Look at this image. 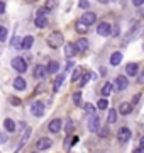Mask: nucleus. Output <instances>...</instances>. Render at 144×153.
Wrapping results in <instances>:
<instances>
[{
  "label": "nucleus",
  "instance_id": "nucleus-31",
  "mask_svg": "<svg viewBox=\"0 0 144 153\" xmlns=\"http://www.w3.org/2000/svg\"><path fill=\"white\" fill-rule=\"evenodd\" d=\"M109 107V102H107V99H100L98 102H97V109L100 111H105Z\"/></svg>",
  "mask_w": 144,
  "mask_h": 153
},
{
  "label": "nucleus",
  "instance_id": "nucleus-23",
  "mask_svg": "<svg viewBox=\"0 0 144 153\" xmlns=\"http://www.w3.org/2000/svg\"><path fill=\"white\" fill-rule=\"evenodd\" d=\"M75 29H76V33H80V34H85L87 31H88V26H87L85 22L78 21V22H75Z\"/></svg>",
  "mask_w": 144,
  "mask_h": 153
},
{
  "label": "nucleus",
  "instance_id": "nucleus-1",
  "mask_svg": "<svg viewBox=\"0 0 144 153\" xmlns=\"http://www.w3.org/2000/svg\"><path fill=\"white\" fill-rule=\"evenodd\" d=\"M61 44H63V34L61 33L54 31L51 36H48V46H49V48H53V49L61 48Z\"/></svg>",
  "mask_w": 144,
  "mask_h": 153
},
{
  "label": "nucleus",
  "instance_id": "nucleus-11",
  "mask_svg": "<svg viewBox=\"0 0 144 153\" xmlns=\"http://www.w3.org/2000/svg\"><path fill=\"white\" fill-rule=\"evenodd\" d=\"M61 128H63V121L60 119V117H56V119H53L49 123V131L53 133V134H56V133L61 131Z\"/></svg>",
  "mask_w": 144,
  "mask_h": 153
},
{
  "label": "nucleus",
  "instance_id": "nucleus-34",
  "mask_svg": "<svg viewBox=\"0 0 144 153\" xmlns=\"http://www.w3.org/2000/svg\"><path fill=\"white\" fill-rule=\"evenodd\" d=\"M92 76H93V73H90V71H88V73H83V78L80 80V85L83 87V85H85V83H87V82H88V80H90V78H92Z\"/></svg>",
  "mask_w": 144,
  "mask_h": 153
},
{
  "label": "nucleus",
  "instance_id": "nucleus-42",
  "mask_svg": "<svg viewBox=\"0 0 144 153\" xmlns=\"http://www.w3.org/2000/svg\"><path fill=\"white\" fill-rule=\"evenodd\" d=\"M137 82H139V83H144V71H143V75L137 78Z\"/></svg>",
  "mask_w": 144,
  "mask_h": 153
},
{
  "label": "nucleus",
  "instance_id": "nucleus-45",
  "mask_svg": "<svg viewBox=\"0 0 144 153\" xmlns=\"http://www.w3.org/2000/svg\"><path fill=\"white\" fill-rule=\"evenodd\" d=\"M141 145H143V146H144V136L141 138Z\"/></svg>",
  "mask_w": 144,
  "mask_h": 153
},
{
  "label": "nucleus",
  "instance_id": "nucleus-26",
  "mask_svg": "<svg viewBox=\"0 0 144 153\" xmlns=\"http://www.w3.org/2000/svg\"><path fill=\"white\" fill-rule=\"evenodd\" d=\"M112 90H114V83H105L104 88H102V95H104V97H109L112 94Z\"/></svg>",
  "mask_w": 144,
  "mask_h": 153
},
{
  "label": "nucleus",
  "instance_id": "nucleus-19",
  "mask_svg": "<svg viewBox=\"0 0 144 153\" xmlns=\"http://www.w3.org/2000/svg\"><path fill=\"white\" fill-rule=\"evenodd\" d=\"M75 46H76L78 51H87V49H88V41L85 38H80L76 43H75Z\"/></svg>",
  "mask_w": 144,
  "mask_h": 153
},
{
  "label": "nucleus",
  "instance_id": "nucleus-12",
  "mask_svg": "<svg viewBox=\"0 0 144 153\" xmlns=\"http://www.w3.org/2000/svg\"><path fill=\"white\" fill-rule=\"evenodd\" d=\"M126 73H127L129 76H136L139 73V65L137 63H127V66H126Z\"/></svg>",
  "mask_w": 144,
  "mask_h": 153
},
{
  "label": "nucleus",
  "instance_id": "nucleus-4",
  "mask_svg": "<svg viewBox=\"0 0 144 153\" xmlns=\"http://www.w3.org/2000/svg\"><path fill=\"white\" fill-rule=\"evenodd\" d=\"M12 68H14L15 71H19V73H24V71L27 70V63H26V60H24V58L17 56V58H14V60H12Z\"/></svg>",
  "mask_w": 144,
  "mask_h": 153
},
{
  "label": "nucleus",
  "instance_id": "nucleus-40",
  "mask_svg": "<svg viewBox=\"0 0 144 153\" xmlns=\"http://www.w3.org/2000/svg\"><path fill=\"white\" fill-rule=\"evenodd\" d=\"M132 4H134L136 7H141V5L144 4V0H132Z\"/></svg>",
  "mask_w": 144,
  "mask_h": 153
},
{
  "label": "nucleus",
  "instance_id": "nucleus-38",
  "mask_svg": "<svg viewBox=\"0 0 144 153\" xmlns=\"http://www.w3.org/2000/svg\"><path fill=\"white\" fill-rule=\"evenodd\" d=\"M90 4H88V0H80V9H88Z\"/></svg>",
  "mask_w": 144,
  "mask_h": 153
},
{
  "label": "nucleus",
  "instance_id": "nucleus-32",
  "mask_svg": "<svg viewBox=\"0 0 144 153\" xmlns=\"http://www.w3.org/2000/svg\"><path fill=\"white\" fill-rule=\"evenodd\" d=\"M58 2H60V0H46V9H48V10H53V9H56Z\"/></svg>",
  "mask_w": 144,
  "mask_h": 153
},
{
  "label": "nucleus",
  "instance_id": "nucleus-27",
  "mask_svg": "<svg viewBox=\"0 0 144 153\" xmlns=\"http://www.w3.org/2000/svg\"><path fill=\"white\" fill-rule=\"evenodd\" d=\"M117 121V111L115 109H109V116H107V123L112 124V123H115Z\"/></svg>",
  "mask_w": 144,
  "mask_h": 153
},
{
  "label": "nucleus",
  "instance_id": "nucleus-18",
  "mask_svg": "<svg viewBox=\"0 0 144 153\" xmlns=\"http://www.w3.org/2000/svg\"><path fill=\"white\" fill-rule=\"evenodd\" d=\"M131 111H132V104H131V102H122L120 107H119V112L124 114V116L131 114Z\"/></svg>",
  "mask_w": 144,
  "mask_h": 153
},
{
  "label": "nucleus",
  "instance_id": "nucleus-43",
  "mask_svg": "<svg viewBox=\"0 0 144 153\" xmlns=\"http://www.w3.org/2000/svg\"><path fill=\"white\" fill-rule=\"evenodd\" d=\"M66 68H68V70H71V68H73V61H68V65H66Z\"/></svg>",
  "mask_w": 144,
  "mask_h": 153
},
{
  "label": "nucleus",
  "instance_id": "nucleus-3",
  "mask_svg": "<svg viewBox=\"0 0 144 153\" xmlns=\"http://www.w3.org/2000/svg\"><path fill=\"white\" fill-rule=\"evenodd\" d=\"M127 87H129L127 76H124V75H119V76H117L115 82H114V90H117V92H122V90H126Z\"/></svg>",
  "mask_w": 144,
  "mask_h": 153
},
{
  "label": "nucleus",
  "instance_id": "nucleus-41",
  "mask_svg": "<svg viewBox=\"0 0 144 153\" xmlns=\"http://www.w3.org/2000/svg\"><path fill=\"white\" fill-rule=\"evenodd\" d=\"M114 33H115V36H119V33H120V27H119V26H114Z\"/></svg>",
  "mask_w": 144,
  "mask_h": 153
},
{
  "label": "nucleus",
  "instance_id": "nucleus-33",
  "mask_svg": "<svg viewBox=\"0 0 144 153\" xmlns=\"http://www.w3.org/2000/svg\"><path fill=\"white\" fill-rule=\"evenodd\" d=\"M73 129H75V124H73V121L70 119L66 123V126H65V131H66V134H73Z\"/></svg>",
  "mask_w": 144,
  "mask_h": 153
},
{
  "label": "nucleus",
  "instance_id": "nucleus-10",
  "mask_svg": "<svg viewBox=\"0 0 144 153\" xmlns=\"http://www.w3.org/2000/svg\"><path fill=\"white\" fill-rule=\"evenodd\" d=\"M98 129H100V117L92 114L88 119V131L95 133V131H98Z\"/></svg>",
  "mask_w": 144,
  "mask_h": 153
},
{
  "label": "nucleus",
  "instance_id": "nucleus-24",
  "mask_svg": "<svg viewBox=\"0 0 144 153\" xmlns=\"http://www.w3.org/2000/svg\"><path fill=\"white\" fill-rule=\"evenodd\" d=\"M76 141H78V136H73V134H68V138L65 140V148H66V150H70V148H71V146H73V145H75Z\"/></svg>",
  "mask_w": 144,
  "mask_h": 153
},
{
  "label": "nucleus",
  "instance_id": "nucleus-35",
  "mask_svg": "<svg viewBox=\"0 0 144 153\" xmlns=\"http://www.w3.org/2000/svg\"><path fill=\"white\" fill-rule=\"evenodd\" d=\"M85 112H87V114H93L95 112V107L92 104H85Z\"/></svg>",
  "mask_w": 144,
  "mask_h": 153
},
{
  "label": "nucleus",
  "instance_id": "nucleus-8",
  "mask_svg": "<svg viewBox=\"0 0 144 153\" xmlns=\"http://www.w3.org/2000/svg\"><path fill=\"white\" fill-rule=\"evenodd\" d=\"M80 21L82 22H85V24H87V26H93L95 22H97V16H95V12H85L83 16H82V19H80Z\"/></svg>",
  "mask_w": 144,
  "mask_h": 153
},
{
  "label": "nucleus",
  "instance_id": "nucleus-39",
  "mask_svg": "<svg viewBox=\"0 0 144 153\" xmlns=\"http://www.w3.org/2000/svg\"><path fill=\"white\" fill-rule=\"evenodd\" d=\"M5 9H7V5L4 4V2H0V16H2L4 12H5Z\"/></svg>",
  "mask_w": 144,
  "mask_h": 153
},
{
  "label": "nucleus",
  "instance_id": "nucleus-46",
  "mask_svg": "<svg viewBox=\"0 0 144 153\" xmlns=\"http://www.w3.org/2000/svg\"><path fill=\"white\" fill-rule=\"evenodd\" d=\"M26 2H36V0H26Z\"/></svg>",
  "mask_w": 144,
  "mask_h": 153
},
{
  "label": "nucleus",
  "instance_id": "nucleus-9",
  "mask_svg": "<svg viewBox=\"0 0 144 153\" xmlns=\"http://www.w3.org/2000/svg\"><path fill=\"white\" fill-rule=\"evenodd\" d=\"M48 75V68L44 65H36L32 70V76L34 78H44Z\"/></svg>",
  "mask_w": 144,
  "mask_h": 153
},
{
  "label": "nucleus",
  "instance_id": "nucleus-47",
  "mask_svg": "<svg viewBox=\"0 0 144 153\" xmlns=\"http://www.w3.org/2000/svg\"><path fill=\"white\" fill-rule=\"evenodd\" d=\"M143 49H144V44H143Z\"/></svg>",
  "mask_w": 144,
  "mask_h": 153
},
{
  "label": "nucleus",
  "instance_id": "nucleus-13",
  "mask_svg": "<svg viewBox=\"0 0 144 153\" xmlns=\"http://www.w3.org/2000/svg\"><path fill=\"white\" fill-rule=\"evenodd\" d=\"M34 24H36V27L44 29L46 26H48V17L46 16H37L36 19H34Z\"/></svg>",
  "mask_w": 144,
  "mask_h": 153
},
{
  "label": "nucleus",
  "instance_id": "nucleus-36",
  "mask_svg": "<svg viewBox=\"0 0 144 153\" xmlns=\"http://www.w3.org/2000/svg\"><path fill=\"white\" fill-rule=\"evenodd\" d=\"M9 100H10V104H12V105H15V107L22 104V102H21V99H17V97H10Z\"/></svg>",
  "mask_w": 144,
  "mask_h": 153
},
{
  "label": "nucleus",
  "instance_id": "nucleus-5",
  "mask_svg": "<svg viewBox=\"0 0 144 153\" xmlns=\"http://www.w3.org/2000/svg\"><path fill=\"white\" fill-rule=\"evenodd\" d=\"M44 109H46V105H44V102H41V100H36V102L31 105V112H32L34 117H41V116L44 114Z\"/></svg>",
  "mask_w": 144,
  "mask_h": 153
},
{
  "label": "nucleus",
  "instance_id": "nucleus-21",
  "mask_svg": "<svg viewBox=\"0 0 144 153\" xmlns=\"http://www.w3.org/2000/svg\"><path fill=\"white\" fill-rule=\"evenodd\" d=\"M120 61H122V53H119V51L112 53V56H110V65H112V66L120 65Z\"/></svg>",
  "mask_w": 144,
  "mask_h": 153
},
{
  "label": "nucleus",
  "instance_id": "nucleus-15",
  "mask_svg": "<svg viewBox=\"0 0 144 153\" xmlns=\"http://www.w3.org/2000/svg\"><path fill=\"white\" fill-rule=\"evenodd\" d=\"M26 87H27V83H26V80H24L22 76H17L15 80H14V88L15 90H26Z\"/></svg>",
  "mask_w": 144,
  "mask_h": 153
},
{
  "label": "nucleus",
  "instance_id": "nucleus-29",
  "mask_svg": "<svg viewBox=\"0 0 144 153\" xmlns=\"http://www.w3.org/2000/svg\"><path fill=\"white\" fill-rule=\"evenodd\" d=\"M73 104L75 105H83V102H82V92L73 94Z\"/></svg>",
  "mask_w": 144,
  "mask_h": 153
},
{
  "label": "nucleus",
  "instance_id": "nucleus-22",
  "mask_svg": "<svg viewBox=\"0 0 144 153\" xmlns=\"http://www.w3.org/2000/svg\"><path fill=\"white\" fill-rule=\"evenodd\" d=\"M4 128H5V131H7V133H14V131H15V123H14L12 119H9V117H7V119L4 121Z\"/></svg>",
  "mask_w": 144,
  "mask_h": 153
},
{
  "label": "nucleus",
  "instance_id": "nucleus-16",
  "mask_svg": "<svg viewBox=\"0 0 144 153\" xmlns=\"http://www.w3.org/2000/svg\"><path fill=\"white\" fill-rule=\"evenodd\" d=\"M76 51H78V49H76V46H75L73 43H68L66 46H65V55H66L68 58H73Z\"/></svg>",
  "mask_w": 144,
  "mask_h": 153
},
{
  "label": "nucleus",
  "instance_id": "nucleus-25",
  "mask_svg": "<svg viewBox=\"0 0 144 153\" xmlns=\"http://www.w3.org/2000/svg\"><path fill=\"white\" fill-rule=\"evenodd\" d=\"M46 68H48V75H53V73H56V71L60 70V63L58 61H51Z\"/></svg>",
  "mask_w": 144,
  "mask_h": 153
},
{
  "label": "nucleus",
  "instance_id": "nucleus-30",
  "mask_svg": "<svg viewBox=\"0 0 144 153\" xmlns=\"http://www.w3.org/2000/svg\"><path fill=\"white\" fill-rule=\"evenodd\" d=\"M7 36H9V31H7V27H4V26H0V43H4V41H7Z\"/></svg>",
  "mask_w": 144,
  "mask_h": 153
},
{
  "label": "nucleus",
  "instance_id": "nucleus-17",
  "mask_svg": "<svg viewBox=\"0 0 144 153\" xmlns=\"http://www.w3.org/2000/svg\"><path fill=\"white\" fill-rule=\"evenodd\" d=\"M63 82H65V73H61V75L56 76L54 83H53V90H54V92H60V88H61V85H63Z\"/></svg>",
  "mask_w": 144,
  "mask_h": 153
},
{
  "label": "nucleus",
  "instance_id": "nucleus-20",
  "mask_svg": "<svg viewBox=\"0 0 144 153\" xmlns=\"http://www.w3.org/2000/svg\"><path fill=\"white\" fill-rule=\"evenodd\" d=\"M83 73H85V71L82 70V68H75V70H73V73H71V82L73 83L80 82V80H82V76H83Z\"/></svg>",
  "mask_w": 144,
  "mask_h": 153
},
{
  "label": "nucleus",
  "instance_id": "nucleus-2",
  "mask_svg": "<svg viewBox=\"0 0 144 153\" xmlns=\"http://www.w3.org/2000/svg\"><path fill=\"white\" fill-rule=\"evenodd\" d=\"M131 136H132V133H131V129H129V128H120V129L117 131V141L122 143V145L129 143Z\"/></svg>",
  "mask_w": 144,
  "mask_h": 153
},
{
  "label": "nucleus",
  "instance_id": "nucleus-14",
  "mask_svg": "<svg viewBox=\"0 0 144 153\" xmlns=\"http://www.w3.org/2000/svg\"><path fill=\"white\" fill-rule=\"evenodd\" d=\"M34 44L32 36H24V39L21 41V49H31V46Z\"/></svg>",
  "mask_w": 144,
  "mask_h": 153
},
{
  "label": "nucleus",
  "instance_id": "nucleus-37",
  "mask_svg": "<svg viewBox=\"0 0 144 153\" xmlns=\"http://www.w3.org/2000/svg\"><path fill=\"white\" fill-rule=\"evenodd\" d=\"M98 134L104 136V138H107L109 136V129H107V128H102V129H98Z\"/></svg>",
  "mask_w": 144,
  "mask_h": 153
},
{
  "label": "nucleus",
  "instance_id": "nucleus-28",
  "mask_svg": "<svg viewBox=\"0 0 144 153\" xmlns=\"http://www.w3.org/2000/svg\"><path fill=\"white\" fill-rule=\"evenodd\" d=\"M31 136V129H26V131H24V136H22V140H21V143H19V148H17V150H22L24 148V145H26V141H27V138Z\"/></svg>",
  "mask_w": 144,
  "mask_h": 153
},
{
  "label": "nucleus",
  "instance_id": "nucleus-6",
  "mask_svg": "<svg viewBox=\"0 0 144 153\" xmlns=\"http://www.w3.org/2000/svg\"><path fill=\"white\" fill-rule=\"evenodd\" d=\"M97 33H98V36H102V38H109L112 34V27L109 22H100L98 26H97Z\"/></svg>",
  "mask_w": 144,
  "mask_h": 153
},
{
  "label": "nucleus",
  "instance_id": "nucleus-7",
  "mask_svg": "<svg viewBox=\"0 0 144 153\" xmlns=\"http://www.w3.org/2000/svg\"><path fill=\"white\" fill-rule=\"evenodd\" d=\"M53 141H51L49 138H39L37 141H36V150L37 152H44V150H49Z\"/></svg>",
  "mask_w": 144,
  "mask_h": 153
},
{
  "label": "nucleus",
  "instance_id": "nucleus-44",
  "mask_svg": "<svg viewBox=\"0 0 144 153\" xmlns=\"http://www.w3.org/2000/svg\"><path fill=\"white\" fill-rule=\"evenodd\" d=\"M100 4H107V2H109V0H98Z\"/></svg>",
  "mask_w": 144,
  "mask_h": 153
}]
</instances>
